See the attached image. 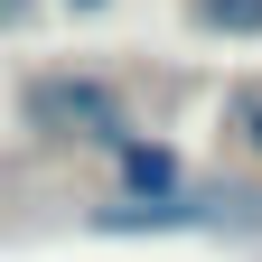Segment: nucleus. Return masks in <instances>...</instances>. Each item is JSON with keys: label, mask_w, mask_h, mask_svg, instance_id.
Instances as JSON below:
<instances>
[{"label": "nucleus", "mask_w": 262, "mask_h": 262, "mask_svg": "<svg viewBox=\"0 0 262 262\" xmlns=\"http://www.w3.org/2000/svg\"><path fill=\"white\" fill-rule=\"evenodd\" d=\"M10 103H19V131L47 150H113L122 131H141L122 75H103V66H28Z\"/></svg>", "instance_id": "1"}, {"label": "nucleus", "mask_w": 262, "mask_h": 262, "mask_svg": "<svg viewBox=\"0 0 262 262\" xmlns=\"http://www.w3.org/2000/svg\"><path fill=\"white\" fill-rule=\"evenodd\" d=\"M94 234H262V196L253 187H225V178H187L178 196H150V206H84Z\"/></svg>", "instance_id": "2"}, {"label": "nucleus", "mask_w": 262, "mask_h": 262, "mask_svg": "<svg viewBox=\"0 0 262 262\" xmlns=\"http://www.w3.org/2000/svg\"><path fill=\"white\" fill-rule=\"evenodd\" d=\"M103 169H113V196L122 206H150V196H178L196 169H187V150L178 141H159V131H122V141L103 150Z\"/></svg>", "instance_id": "3"}, {"label": "nucleus", "mask_w": 262, "mask_h": 262, "mask_svg": "<svg viewBox=\"0 0 262 262\" xmlns=\"http://www.w3.org/2000/svg\"><path fill=\"white\" fill-rule=\"evenodd\" d=\"M178 19L215 47H262V0H178Z\"/></svg>", "instance_id": "4"}, {"label": "nucleus", "mask_w": 262, "mask_h": 262, "mask_svg": "<svg viewBox=\"0 0 262 262\" xmlns=\"http://www.w3.org/2000/svg\"><path fill=\"white\" fill-rule=\"evenodd\" d=\"M225 131H234V150H244V159H262V94H253V84L225 103Z\"/></svg>", "instance_id": "5"}, {"label": "nucleus", "mask_w": 262, "mask_h": 262, "mask_svg": "<svg viewBox=\"0 0 262 262\" xmlns=\"http://www.w3.org/2000/svg\"><path fill=\"white\" fill-rule=\"evenodd\" d=\"M38 19H47V0H0V38H28Z\"/></svg>", "instance_id": "6"}, {"label": "nucleus", "mask_w": 262, "mask_h": 262, "mask_svg": "<svg viewBox=\"0 0 262 262\" xmlns=\"http://www.w3.org/2000/svg\"><path fill=\"white\" fill-rule=\"evenodd\" d=\"M47 10H66V19H113L122 0H47Z\"/></svg>", "instance_id": "7"}]
</instances>
